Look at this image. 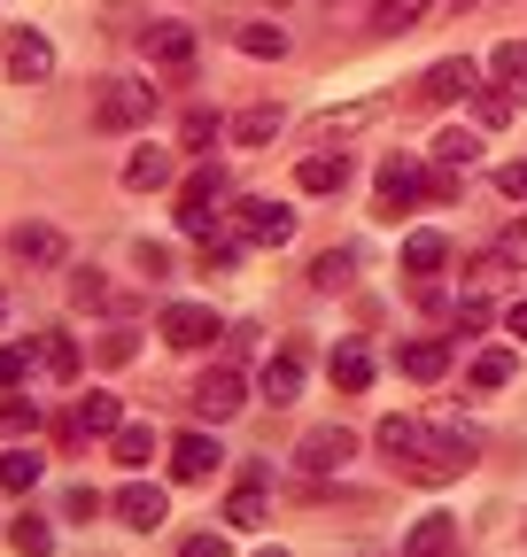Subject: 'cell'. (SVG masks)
<instances>
[{
    "label": "cell",
    "instance_id": "36",
    "mask_svg": "<svg viewBox=\"0 0 527 557\" xmlns=\"http://www.w3.org/2000/svg\"><path fill=\"white\" fill-rule=\"evenodd\" d=\"M109 449H117V465H148L156 457V426H117Z\"/></svg>",
    "mask_w": 527,
    "mask_h": 557
},
{
    "label": "cell",
    "instance_id": "41",
    "mask_svg": "<svg viewBox=\"0 0 527 557\" xmlns=\"http://www.w3.org/2000/svg\"><path fill=\"white\" fill-rule=\"evenodd\" d=\"M132 357H140V333H132V325H109V333H101V364H132Z\"/></svg>",
    "mask_w": 527,
    "mask_h": 557
},
{
    "label": "cell",
    "instance_id": "43",
    "mask_svg": "<svg viewBox=\"0 0 527 557\" xmlns=\"http://www.w3.org/2000/svg\"><path fill=\"white\" fill-rule=\"evenodd\" d=\"M179 557H233V542H225V534H186Z\"/></svg>",
    "mask_w": 527,
    "mask_h": 557
},
{
    "label": "cell",
    "instance_id": "10",
    "mask_svg": "<svg viewBox=\"0 0 527 557\" xmlns=\"http://www.w3.org/2000/svg\"><path fill=\"white\" fill-rule=\"evenodd\" d=\"M9 78H16V86H47V78H54V47H47V32H32V24L9 32Z\"/></svg>",
    "mask_w": 527,
    "mask_h": 557
},
{
    "label": "cell",
    "instance_id": "28",
    "mask_svg": "<svg viewBox=\"0 0 527 557\" xmlns=\"http://www.w3.org/2000/svg\"><path fill=\"white\" fill-rule=\"evenodd\" d=\"M442 263H450V240L442 233H404V271L412 278H434Z\"/></svg>",
    "mask_w": 527,
    "mask_h": 557
},
{
    "label": "cell",
    "instance_id": "33",
    "mask_svg": "<svg viewBox=\"0 0 527 557\" xmlns=\"http://www.w3.org/2000/svg\"><path fill=\"white\" fill-rule=\"evenodd\" d=\"M350 271H357L350 248H326V256L310 263V287H318V295H342V287H350Z\"/></svg>",
    "mask_w": 527,
    "mask_h": 557
},
{
    "label": "cell",
    "instance_id": "34",
    "mask_svg": "<svg viewBox=\"0 0 527 557\" xmlns=\"http://www.w3.org/2000/svg\"><path fill=\"white\" fill-rule=\"evenodd\" d=\"M39 364H47L54 380H78L86 357H78V341H71V333H39Z\"/></svg>",
    "mask_w": 527,
    "mask_h": 557
},
{
    "label": "cell",
    "instance_id": "51",
    "mask_svg": "<svg viewBox=\"0 0 527 557\" xmlns=\"http://www.w3.org/2000/svg\"><path fill=\"white\" fill-rule=\"evenodd\" d=\"M256 557H287V549H280V542H264V549H256Z\"/></svg>",
    "mask_w": 527,
    "mask_h": 557
},
{
    "label": "cell",
    "instance_id": "8",
    "mask_svg": "<svg viewBox=\"0 0 527 557\" xmlns=\"http://www.w3.org/2000/svg\"><path fill=\"white\" fill-rule=\"evenodd\" d=\"M218 194H225V186H218V163H203V171H194V178L179 186V225H186L194 240H218V233H210V225H218V218H210Z\"/></svg>",
    "mask_w": 527,
    "mask_h": 557
},
{
    "label": "cell",
    "instance_id": "25",
    "mask_svg": "<svg viewBox=\"0 0 527 557\" xmlns=\"http://www.w3.org/2000/svg\"><path fill=\"white\" fill-rule=\"evenodd\" d=\"M326 380H334L342 395H365V387H372V357H365L357 341H342V348H334V364H326Z\"/></svg>",
    "mask_w": 527,
    "mask_h": 557
},
{
    "label": "cell",
    "instance_id": "42",
    "mask_svg": "<svg viewBox=\"0 0 527 557\" xmlns=\"http://www.w3.org/2000/svg\"><path fill=\"white\" fill-rule=\"evenodd\" d=\"M434 9V0H380V32H404V24H419Z\"/></svg>",
    "mask_w": 527,
    "mask_h": 557
},
{
    "label": "cell",
    "instance_id": "22",
    "mask_svg": "<svg viewBox=\"0 0 527 557\" xmlns=\"http://www.w3.org/2000/svg\"><path fill=\"white\" fill-rule=\"evenodd\" d=\"M380 116V101H350V109H318L310 116V139H350V132H365Z\"/></svg>",
    "mask_w": 527,
    "mask_h": 557
},
{
    "label": "cell",
    "instance_id": "40",
    "mask_svg": "<svg viewBox=\"0 0 527 557\" xmlns=\"http://www.w3.org/2000/svg\"><path fill=\"white\" fill-rule=\"evenodd\" d=\"M519 116V86H497V94H481V132H497V124H512Z\"/></svg>",
    "mask_w": 527,
    "mask_h": 557
},
{
    "label": "cell",
    "instance_id": "46",
    "mask_svg": "<svg viewBox=\"0 0 527 557\" xmlns=\"http://www.w3.org/2000/svg\"><path fill=\"white\" fill-rule=\"evenodd\" d=\"M62 511H71V519H94V511H101V496H94V487H71V496H62Z\"/></svg>",
    "mask_w": 527,
    "mask_h": 557
},
{
    "label": "cell",
    "instance_id": "32",
    "mask_svg": "<svg viewBox=\"0 0 527 557\" xmlns=\"http://www.w3.org/2000/svg\"><path fill=\"white\" fill-rule=\"evenodd\" d=\"M233 47H241V54H256V62H280V54H287V32H280V24H241V32H233Z\"/></svg>",
    "mask_w": 527,
    "mask_h": 557
},
{
    "label": "cell",
    "instance_id": "23",
    "mask_svg": "<svg viewBox=\"0 0 527 557\" xmlns=\"http://www.w3.org/2000/svg\"><path fill=\"white\" fill-rule=\"evenodd\" d=\"M280 124H287V116H280L272 101H256V109H241V116H233L225 132L241 139V148H272V139H280Z\"/></svg>",
    "mask_w": 527,
    "mask_h": 557
},
{
    "label": "cell",
    "instance_id": "31",
    "mask_svg": "<svg viewBox=\"0 0 527 557\" xmlns=\"http://www.w3.org/2000/svg\"><path fill=\"white\" fill-rule=\"evenodd\" d=\"M47 426V410L32 403V395H9L0 403V442H24V434H39Z\"/></svg>",
    "mask_w": 527,
    "mask_h": 557
},
{
    "label": "cell",
    "instance_id": "21",
    "mask_svg": "<svg viewBox=\"0 0 527 557\" xmlns=\"http://www.w3.org/2000/svg\"><path fill=\"white\" fill-rule=\"evenodd\" d=\"M512 380H519V348H512V341H497V348H481V357H474V387H481V395H504Z\"/></svg>",
    "mask_w": 527,
    "mask_h": 557
},
{
    "label": "cell",
    "instance_id": "27",
    "mask_svg": "<svg viewBox=\"0 0 527 557\" xmlns=\"http://www.w3.org/2000/svg\"><path fill=\"white\" fill-rule=\"evenodd\" d=\"M380 457H395V465H412L419 457V442H427V426H419V418H380Z\"/></svg>",
    "mask_w": 527,
    "mask_h": 557
},
{
    "label": "cell",
    "instance_id": "24",
    "mask_svg": "<svg viewBox=\"0 0 527 557\" xmlns=\"http://www.w3.org/2000/svg\"><path fill=\"white\" fill-rule=\"evenodd\" d=\"M39 472H47V457H39V449H24V442H9V449H0V487H9V496L39 487Z\"/></svg>",
    "mask_w": 527,
    "mask_h": 557
},
{
    "label": "cell",
    "instance_id": "2",
    "mask_svg": "<svg viewBox=\"0 0 527 557\" xmlns=\"http://www.w3.org/2000/svg\"><path fill=\"white\" fill-rule=\"evenodd\" d=\"M148 116H156L148 78H101V86H94V124H101V132H140Z\"/></svg>",
    "mask_w": 527,
    "mask_h": 557
},
{
    "label": "cell",
    "instance_id": "30",
    "mask_svg": "<svg viewBox=\"0 0 527 557\" xmlns=\"http://www.w3.org/2000/svg\"><path fill=\"white\" fill-rule=\"evenodd\" d=\"M264 511H272V504H264V480L248 472L233 496H225V527H264Z\"/></svg>",
    "mask_w": 527,
    "mask_h": 557
},
{
    "label": "cell",
    "instance_id": "17",
    "mask_svg": "<svg viewBox=\"0 0 527 557\" xmlns=\"http://www.w3.org/2000/svg\"><path fill=\"white\" fill-rule=\"evenodd\" d=\"M218 465H225L218 434H179V442H171V472H179V480H210Z\"/></svg>",
    "mask_w": 527,
    "mask_h": 557
},
{
    "label": "cell",
    "instance_id": "35",
    "mask_svg": "<svg viewBox=\"0 0 527 557\" xmlns=\"http://www.w3.org/2000/svg\"><path fill=\"white\" fill-rule=\"evenodd\" d=\"M71 302H78V310H124V302L109 295V278H101L94 263H86V271H71Z\"/></svg>",
    "mask_w": 527,
    "mask_h": 557
},
{
    "label": "cell",
    "instance_id": "9",
    "mask_svg": "<svg viewBox=\"0 0 527 557\" xmlns=\"http://www.w3.org/2000/svg\"><path fill=\"white\" fill-rule=\"evenodd\" d=\"M109 511H117V519H124L132 534H156V527L171 519V496H163V487H156V480H124Z\"/></svg>",
    "mask_w": 527,
    "mask_h": 557
},
{
    "label": "cell",
    "instance_id": "15",
    "mask_svg": "<svg viewBox=\"0 0 527 557\" xmlns=\"http://www.w3.org/2000/svg\"><path fill=\"white\" fill-rule=\"evenodd\" d=\"M241 403H248V380H241L233 364H218L203 387H194V410H203V418H233Z\"/></svg>",
    "mask_w": 527,
    "mask_h": 557
},
{
    "label": "cell",
    "instance_id": "4",
    "mask_svg": "<svg viewBox=\"0 0 527 557\" xmlns=\"http://www.w3.org/2000/svg\"><path fill=\"white\" fill-rule=\"evenodd\" d=\"M233 233H241V248H287L295 240V209L248 194V201H233Z\"/></svg>",
    "mask_w": 527,
    "mask_h": 557
},
{
    "label": "cell",
    "instance_id": "11",
    "mask_svg": "<svg viewBox=\"0 0 527 557\" xmlns=\"http://www.w3.org/2000/svg\"><path fill=\"white\" fill-rule=\"evenodd\" d=\"M303 380H310V348H303V341H280L272 364H264V403H295Z\"/></svg>",
    "mask_w": 527,
    "mask_h": 557
},
{
    "label": "cell",
    "instance_id": "39",
    "mask_svg": "<svg viewBox=\"0 0 527 557\" xmlns=\"http://www.w3.org/2000/svg\"><path fill=\"white\" fill-rule=\"evenodd\" d=\"M24 372H32V348H24V341H0V395H16Z\"/></svg>",
    "mask_w": 527,
    "mask_h": 557
},
{
    "label": "cell",
    "instance_id": "7",
    "mask_svg": "<svg viewBox=\"0 0 527 557\" xmlns=\"http://www.w3.org/2000/svg\"><path fill=\"white\" fill-rule=\"evenodd\" d=\"M156 333H163L171 348H210V341H225V325H218L210 302H171V310L156 318Z\"/></svg>",
    "mask_w": 527,
    "mask_h": 557
},
{
    "label": "cell",
    "instance_id": "16",
    "mask_svg": "<svg viewBox=\"0 0 527 557\" xmlns=\"http://www.w3.org/2000/svg\"><path fill=\"white\" fill-rule=\"evenodd\" d=\"M9 256H16V263H32V271H54L71 248H62V233H54V225H16V233H9Z\"/></svg>",
    "mask_w": 527,
    "mask_h": 557
},
{
    "label": "cell",
    "instance_id": "47",
    "mask_svg": "<svg viewBox=\"0 0 527 557\" xmlns=\"http://www.w3.org/2000/svg\"><path fill=\"white\" fill-rule=\"evenodd\" d=\"M497 186H504L512 201H527V163H504V171H497Z\"/></svg>",
    "mask_w": 527,
    "mask_h": 557
},
{
    "label": "cell",
    "instance_id": "18",
    "mask_svg": "<svg viewBox=\"0 0 527 557\" xmlns=\"http://www.w3.org/2000/svg\"><path fill=\"white\" fill-rule=\"evenodd\" d=\"M457 549V519L450 511H427V519H412V534H404V557H450Z\"/></svg>",
    "mask_w": 527,
    "mask_h": 557
},
{
    "label": "cell",
    "instance_id": "38",
    "mask_svg": "<svg viewBox=\"0 0 527 557\" xmlns=\"http://www.w3.org/2000/svg\"><path fill=\"white\" fill-rule=\"evenodd\" d=\"M218 132H225V124H218L210 109H194V116L179 124V148H186V156H203V148H218Z\"/></svg>",
    "mask_w": 527,
    "mask_h": 557
},
{
    "label": "cell",
    "instance_id": "5",
    "mask_svg": "<svg viewBox=\"0 0 527 557\" xmlns=\"http://www.w3.org/2000/svg\"><path fill=\"white\" fill-rule=\"evenodd\" d=\"M350 457H357V434L342 426V418H334V426H310V434L295 442V472H303V480H334Z\"/></svg>",
    "mask_w": 527,
    "mask_h": 557
},
{
    "label": "cell",
    "instance_id": "13",
    "mask_svg": "<svg viewBox=\"0 0 527 557\" xmlns=\"http://www.w3.org/2000/svg\"><path fill=\"white\" fill-rule=\"evenodd\" d=\"M124 426V403L109 395V387H94V395H78V410H71V434L78 442H109Z\"/></svg>",
    "mask_w": 527,
    "mask_h": 557
},
{
    "label": "cell",
    "instance_id": "50",
    "mask_svg": "<svg viewBox=\"0 0 527 557\" xmlns=\"http://www.w3.org/2000/svg\"><path fill=\"white\" fill-rule=\"evenodd\" d=\"M504 333H512V341H527V295H519V302L504 310Z\"/></svg>",
    "mask_w": 527,
    "mask_h": 557
},
{
    "label": "cell",
    "instance_id": "44",
    "mask_svg": "<svg viewBox=\"0 0 527 557\" xmlns=\"http://www.w3.org/2000/svg\"><path fill=\"white\" fill-rule=\"evenodd\" d=\"M203 263H210V271H233V263H241V240H203Z\"/></svg>",
    "mask_w": 527,
    "mask_h": 557
},
{
    "label": "cell",
    "instance_id": "26",
    "mask_svg": "<svg viewBox=\"0 0 527 557\" xmlns=\"http://www.w3.org/2000/svg\"><path fill=\"white\" fill-rule=\"evenodd\" d=\"M434 163H442V171H474V163H481V132H466V124L434 132Z\"/></svg>",
    "mask_w": 527,
    "mask_h": 557
},
{
    "label": "cell",
    "instance_id": "12",
    "mask_svg": "<svg viewBox=\"0 0 527 557\" xmlns=\"http://www.w3.org/2000/svg\"><path fill=\"white\" fill-rule=\"evenodd\" d=\"M117 178H124L132 194H156V186H171V178H179V156H171V148H156V139H140V148L124 156V171H117Z\"/></svg>",
    "mask_w": 527,
    "mask_h": 557
},
{
    "label": "cell",
    "instance_id": "45",
    "mask_svg": "<svg viewBox=\"0 0 527 557\" xmlns=\"http://www.w3.org/2000/svg\"><path fill=\"white\" fill-rule=\"evenodd\" d=\"M497 256H504V263L519 271V263H527V225H504V240H497Z\"/></svg>",
    "mask_w": 527,
    "mask_h": 557
},
{
    "label": "cell",
    "instance_id": "29",
    "mask_svg": "<svg viewBox=\"0 0 527 557\" xmlns=\"http://www.w3.org/2000/svg\"><path fill=\"white\" fill-rule=\"evenodd\" d=\"M9 549L16 557H54V527L39 511H24V519H9Z\"/></svg>",
    "mask_w": 527,
    "mask_h": 557
},
{
    "label": "cell",
    "instance_id": "52",
    "mask_svg": "<svg viewBox=\"0 0 527 557\" xmlns=\"http://www.w3.org/2000/svg\"><path fill=\"white\" fill-rule=\"evenodd\" d=\"M0 318H9V295H0Z\"/></svg>",
    "mask_w": 527,
    "mask_h": 557
},
{
    "label": "cell",
    "instance_id": "20",
    "mask_svg": "<svg viewBox=\"0 0 527 557\" xmlns=\"http://www.w3.org/2000/svg\"><path fill=\"white\" fill-rule=\"evenodd\" d=\"M295 186H303V194H342V186H350V156H326V148L303 156V163H295Z\"/></svg>",
    "mask_w": 527,
    "mask_h": 557
},
{
    "label": "cell",
    "instance_id": "37",
    "mask_svg": "<svg viewBox=\"0 0 527 557\" xmlns=\"http://www.w3.org/2000/svg\"><path fill=\"white\" fill-rule=\"evenodd\" d=\"M489 78H497V86H527V39H504V47L489 54Z\"/></svg>",
    "mask_w": 527,
    "mask_h": 557
},
{
    "label": "cell",
    "instance_id": "1",
    "mask_svg": "<svg viewBox=\"0 0 527 557\" xmlns=\"http://www.w3.org/2000/svg\"><path fill=\"white\" fill-rule=\"evenodd\" d=\"M427 194H434V201H450V194H457V178H427V163H419V156H388V163H380V194H372V218H404V209H412V201H427Z\"/></svg>",
    "mask_w": 527,
    "mask_h": 557
},
{
    "label": "cell",
    "instance_id": "19",
    "mask_svg": "<svg viewBox=\"0 0 527 557\" xmlns=\"http://www.w3.org/2000/svg\"><path fill=\"white\" fill-rule=\"evenodd\" d=\"M395 372H404V380H442L450 372V341H404V348H395Z\"/></svg>",
    "mask_w": 527,
    "mask_h": 557
},
{
    "label": "cell",
    "instance_id": "48",
    "mask_svg": "<svg viewBox=\"0 0 527 557\" xmlns=\"http://www.w3.org/2000/svg\"><path fill=\"white\" fill-rule=\"evenodd\" d=\"M481 325H489V302H481V295H474V302H466V310H457V333H481Z\"/></svg>",
    "mask_w": 527,
    "mask_h": 557
},
{
    "label": "cell",
    "instance_id": "49",
    "mask_svg": "<svg viewBox=\"0 0 527 557\" xmlns=\"http://www.w3.org/2000/svg\"><path fill=\"white\" fill-rule=\"evenodd\" d=\"M140 271H148V278H163V271H171V248H156V240H148V248H140Z\"/></svg>",
    "mask_w": 527,
    "mask_h": 557
},
{
    "label": "cell",
    "instance_id": "6",
    "mask_svg": "<svg viewBox=\"0 0 527 557\" xmlns=\"http://www.w3.org/2000/svg\"><path fill=\"white\" fill-rule=\"evenodd\" d=\"M474 86H481V62H474V54H442L427 78H419V101H427V109H450V101H466Z\"/></svg>",
    "mask_w": 527,
    "mask_h": 557
},
{
    "label": "cell",
    "instance_id": "14",
    "mask_svg": "<svg viewBox=\"0 0 527 557\" xmlns=\"http://www.w3.org/2000/svg\"><path fill=\"white\" fill-rule=\"evenodd\" d=\"M140 39H148V62H156V70H194V24L163 16V24H148Z\"/></svg>",
    "mask_w": 527,
    "mask_h": 557
},
{
    "label": "cell",
    "instance_id": "3",
    "mask_svg": "<svg viewBox=\"0 0 527 557\" xmlns=\"http://www.w3.org/2000/svg\"><path fill=\"white\" fill-rule=\"evenodd\" d=\"M474 457H481V442H474V434H427V442H419V457H412L404 472H412L419 487H442V480H466V465H474Z\"/></svg>",
    "mask_w": 527,
    "mask_h": 557
}]
</instances>
